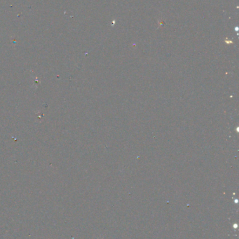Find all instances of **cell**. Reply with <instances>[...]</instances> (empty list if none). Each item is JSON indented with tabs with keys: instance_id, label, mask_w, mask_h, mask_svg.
Returning <instances> with one entry per match:
<instances>
[]
</instances>
